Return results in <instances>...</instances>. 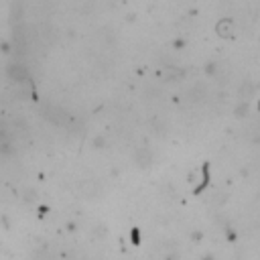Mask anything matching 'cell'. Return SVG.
Listing matches in <instances>:
<instances>
[{
	"mask_svg": "<svg viewBox=\"0 0 260 260\" xmlns=\"http://www.w3.org/2000/svg\"><path fill=\"white\" fill-rule=\"evenodd\" d=\"M152 150L148 148V146H138L136 148V152H134V162L138 165V167H150L152 165Z\"/></svg>",
	"mask_w": 260,
	"mask_h": 260,
	"instance_id": "obj_1",
	"label": "cell"
},
{
	"mask_svg": "<svg viewBox=\"0 0 260 260\" xmlns=\"http://www.w3.org/2000/svg\"><path fill=\"white\" fill-rule=\"evenodd\" d=\"M215 30H217L219 37H232L234 35V24H232V20H219Z\"/></svg>",
	"mask_w": 260,
	"mask_h": 260,
	"instance_id": "obj_2",
	"label": "cell"
},
{
	"mask_svg": "<svg viewBox=\"0 0 260 260\" xmlns=\"http://www.w3.org/2000/svg\"><path fill=\"white\" fill-rule=\"evenodd\" d=\"M81 191H83L85 197H93V195L100 193V185H98L95 181H85V183L81 185Z\"/></svg>",
	"mask_w": 260,
	"mask_h": 260,
	"instance_id": "obj_3",
	"label": "cell"
}]
</instances>
